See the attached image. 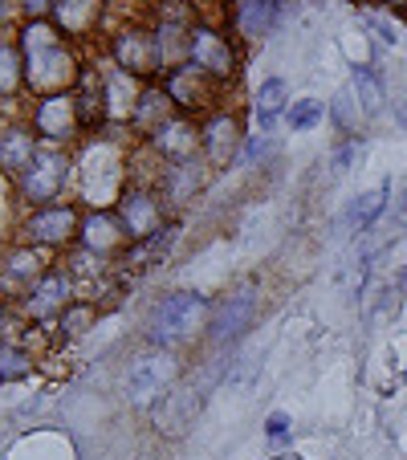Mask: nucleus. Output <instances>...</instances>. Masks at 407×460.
<instances>
[{
	"instance_id": "nucleus-1",
	"label": "nucleus",
	"mask_w": 407,
	"mask_h": 460,
	"mask_svg": "<svg viewBox=\"0 0 407 460\" xmlns=\"http://www.w3.org/2000/svg\"><path fill=\"white\" fill-rule=\"evenodd\" d=\"M17 41L25 49V82L37 98L70 94L82 78V61L74 53L70 37L53 21H21Z\"/></svg>"
},
{
	"instance_id": "nucleus-2",
	"label": "nucleus",
	"mask_w": 407,
	"mask_h": 460,
	"mask_svg": "<svg viewBox=\"0 0 407 460\" xmlns=\"http://www.w3.org/2000/svg\"><path fill=\"white\" fill-rule=\"evenodd\" d=\"M212 310L217 305L199 289H172L164 294L155 305L147 310V347H164V350H180L188 342H196L199 334L208 331Z\"/></svg>"
},
{
	"instance_id": "nucleus-3",
	"label": "nucleus",
	"mask_w": 407,
	"mask_h": 460,
	"mask_svg": "<svg viewBox=\"0 0 407 460\" xmlns=\"http://www.w3.org/2000/svg\"><path fill=\"white\" fill-rule=\"evenodd\" d=\"M183 383V363L180 350H164V347H147L127 363L122 375V395L135 411H151L164 395H172V387Z\"/></svg>"
},
{
	"instance_id": "nucleus-4",
	"label": "nucleus",
	"mask_w": 407,
	"mask_h": 460,
	"mask_svg": "<svg viewBox=\"0 0 407 460\" xmlns=\"http://www.w3.org/2000/svg\"><path fill=\"white\" fill-rule=\"evenodd\" d=\"M74 175V159L70 147H58V143H41L33 155V164L25 167V175L17 180L21 200L29 208H41V204H58L66 196V183Z\"/></svg>"
},
{
	"instance_id": "nucleus-5",
	"label": "nucleus",
	"mask_w": 407,
	"mask_h": 460,
	"mask_svg": "<svg viewBox=\"0 0 407 460\" xmlns=\"http://www.w3.org/2000/svg\"><path fill=\"white\" fill-rule=\"evenodd\" d=\"M82 220L86 217L74 200L41 204V208H29V217L21 220V241L33 249H78Z\"/></svg>"
},
{
	"instance_id": "nucleus-6",
	"label": "nucleus",
	"mask_w": 407,
	"mask_h": 460,
	"mask_svg": "<svg viewBox=\"0 0 407 460\" xmlns=\"http://www.w3.org/2000/svg\"><path fill=\"white\" fill-rule=\"evenodd\" d=\"M159 86L167 90V98L175 102V111L188 114V119H208L212 111H220V82L208 78L204 70H196L191 61H183V66H175V70H167L164 78H159Z\"/></svg>"
},
{
	"instance_id": "nucleus-7",
	"label": "nucleus",
	"mask_w": 407,
	"mask_h": 460,
	"mask_svg": "<svg viewBox=\"0 0 407 460\" xmlns=\"http://www.w3.org/2000/svg\"><path fill=\"white\" fill-rule=\"evenodd\" d=\"M111 61L119 66L122 74H130L135 82H155L164 78V66H159V41H155V29L147 25H127L111 37Z\"/></svg>"
},
{
	"instance_id": "nucleus-8",
	"label": "nucleus",
	"mask_w": 407,
	"mask_h": 460,
	"mask_svg": "<svg viewBox=\"0 0 407 460\" xmlns=\"http://www.w3.org/2000/svg\"><path fill=\"white\" fill-rule=\"evenodd\" d=\"M188 61L196 70L208 74V78H217L220 86H228V82L241 74V53H236V45L228 41V33H220V29L208 25V21H196V25H191Z\"/></svg>"
},
{
	"instance_id": "nucleus-9",
	"label": "nucleus",
	"mask_w": 407,
	"mask_h": 460,
	"mask_svg": "<svg viewBox=\"0 0 407 460\" xmlns=\"http://www.w3.org/2000/svg\"><path fill=\"white\" fill-rule=\"evenodd\" d=\"M74 297H78L74 273L66 270V265H49V270L41 273V281L21 297V310H25V318L37 322V326H58V318L70 310Z\"/></svg>"
},
{
	"instance_id": "nucleus-10",
	"label": "nucleus",
	"mask_w": 407,
	"mask_h": 460,
	"mask_svg": "<svg viewBox=\"0 0 407 460\" xmlns=\"http://www.w3.org/2000/svg\"><path fill=\"white\" fill-rule=\"evenodd\" d=\"M114 212H119V220H122V228H127L130 241H143V236L159 233V228L167 225V204H164V196H159L155 183H135L130 180L127 188H122Z\"/></svg>"
},
{
	"instance_id": "nucleus-11",
	"label": "nucleus",
	"mask_w": 407,
	"mask_h": 460,
	"mask_svg": "<svg viewBox=\"0 0 407 460\" xmlns=\"http://www.w3.org/2000/svg\"><path fill=\"white\" fill-rule=\"evenodd\" d=\"M244 147V119L236 111H212L208 119H199V155L208 159L212 172H225Z\"/></svg>"
},
{
	"instance_id": "nucleus-12",
	"label": "nucleus",
	"mask_w": 407,
	"mask_h": 460,
	"mask_svg": "<svg viewBox=\"0 0 407 460\" xmlns=\"http://www.w3.org/2000/svg\"><path fill=\"white\" fill-rule=\"evenodd\" d=\"M37 139L41 143H58V147H70L74 139L82 135V122H78V106H74V94H49V98H37L33 114Z\"/></svg>"
},
{
	"instance_id": "nucleus-13",
	"label": "nucleus",
	"mask_w": 407,
	"mask_h": 460,
	"mask_svg": "<svg viewBox=\"0 0 407 460\" xmlns=\"http://www.w3.org/2000/svg\"><path fill=\"white\" fill-rule=\"evenodd\" d=\"M74 106H78L82 135H98L111 122V90H106V70L102 66H82L78 86L70 90Z\"/></svg>"
},
{
	"instance_id": "nucleus-14",
	"label": "nucleus",
	"mask_w": 407,
	"mask_h": 460,
	"mask_svg": "<svg viewBox=\"0 0 407 460\" xmlns=\"http://www.w3.org/2000/svg\"><path fill=\"white\" fill-rule=\"evenodd\" d=\"M208 159L196 155V159H180V164H164V172H159L155 188L159 196H164L167 208H183L188 200H196L199 191L208 188Z\"/></svg>"
},
{
	"instance_id": "nucleus-15",
	"label": "nucleus",
	"mask_w": 407,
	"mask_h": 460,
	"mask_svg": "<svg viewBox=\"0 0 407 460\" xmlns=\"http://www.w3.org/2000/svg\"><path fill=\"white\" fill-rule=\"evenodd\" d=\"M49 270L41 257V249L33 244H13V249L0 252V297H25L29 289L41 281V273Z\"/></svg>"
},
{
	"instance_id": "nucleus-16",
	"label": "nucleus",
	"mask_w": 407,
	"mask_h": 460,
	"mask_svg": "<svg viewBox=\"0 0 407 460\" xmlns=\"http://www.w3.org/2000/svg\"><path fill=\"white\" fill-rule=\"evenodd\" d=\"M199 408H204V395H199L196 387H172V395H164V400L155 403V408L147 411L151 416V428H155L159 436H183L191 424H196V416H199Z\"/></svg>"
},
{
	"instance_id": "nucleus-17",
	"label": "nucleus",
	"mask_w": 407,
	"mask_h": 460,
	"mask_svg": "<svg viewBox=\"0 0 407 460\" xmlns=\"http://www.w3.org/2000/svg\"><path fill=\"white\" fill-rule=\"evenodd\" d=\"M175 241H180V220H167L159 233L143 236V241H130L127 249H122V257L114 261V273H119V278H135V273H147L151 265H159V261L172 252Z\"/></svg>"
},
{
	"instance_id": "nucleus-18",
	"label": "nucleus",
	"mask_w": 407,
	"mask_h": 460,
	"mask_svg": "<svg viewBox=\"0 0 407 460\" xmlns=\"http://www.w3.org/2000/svg\"><path fill=\"white\" fill-rule=\"evenodd\" d=\"M252 314H257V297H252V289L249 286L236 289L225 305L212 310V322H208L212 347H233V342L252 326Z\"/></svg>"
},
{
	"instance_id": "nucleus-19",
	"label": "nucleus",
	"mask_w": 407,
	"mask_h": 460,
	"mask_svg": "<svg viewBox=\"0 0 407 460\" xmlns=\"http://www.w3.org/2000/svg\"><path fill=\"white\" fill-rule=\"evenodd\" d=\"M78 244L90 252H98V257H106V261H119L122 249L130 244V236H127V228H122V220L114 208H94L86 220H82Z\"/></svg>"
},
{
	"instance_id": "nucleus-20",
	"label": "nucleus",
	"mask_w": 407,
	"mask_h": 460,
	"mask_svg": "<svg viewBox=\"0 0 407 460\" xmlns=\"http://www.w3.org/2000/svg\"><path fill=\"white\" fill-rule=\"evenodd\" d=\"M175 114H180V111H175V102L167 98V90L159 86V82H147V86H143V94H139V102H135V111H130L127 127L135 130L143 143H151L159 130L175 119Z\"/></svg>"
},
{
	"instance_id": "nucleus-21",
	"label": "nucleus",
	"mask_w": 407,
	"mask_h": 460,
	"mask_svg": "<svg viewBox=\"0 0 407 460\" xmlns=\"http://www.w3.org/2000/svg\"><path fill=\"white\" fill-rule=\"evenodd\" d=\"M151 151H155L164 164H180V159H196L199 155V122L188 119V114H175L155 139H151Z\"/></svg>"
},
{
	"instance_id": "nucleus-22",
	"label": "nucleus",
	"mask_w": 407,
	"mask_h": 460,
	"mask_svg": "<svg viewBox=\"0 0 407 460\" xmlns=\"http://www.w3.org/2000/svg\"><path fill=\"white\" fill-rule=\"evenodd\" d=\"M37 147H41V139H37L33 122H13V127H4L0 130V172L21 180L25 167L33 164Z\"/></svg>"
},
{
	"instance_id": "nucleus-23",
	"label": "nucleus",
	"mask_w": 407,
	"mask_h": 460,
	"mask_svg": "<svg viewBox=\"0 0 407 460\" xmlns=\"http://www.w3.org/2000/svg\"><path fill=\"white\" fill-rule=\"evenodd\" d=\"M102 4L106 0H53V25L66 37H94L102 25Z\"/></svg>"
},
{
	"instance_id": "nucleus-24",
	"label": "nucleus",
	"mask_w": 407,
	"mask_h": 460,
	"mask_svg": "<svg viewBox=\"0 0 407 460\" xmlns=\"http://www.w3.org/2000/svg\"><path fill=\"white\" fill-rule=\"evenodd\" d=\"M286 17V0H241L236 4V29L244 41H265Z\"/></svg>"
},
{
	"instance_id": "nucleus-25",
	"label": "nucleus",
	"mask_w": 407,
	"mask_h": 460,
	"mask_svg": "<svg viewBox=\"0 0 407 460\" xmlns=\"http://www.w3.org/2000/svg\"><path fill=\"white\" fill-rule=\"evenodd\" d=\"M289 111V86L286 78H265L257 86V94H252V122H257L261 135H269V130L278 127V119Z\"/></svg>"
},
{
	"instance_id": "nucleus-26",
	"label": "nucleus",
	"mask_w": 407,
	"mask_h": 460,
	"mask_svg": "<svg viewBox=\"0 0 407 460\" xmlns=\"http://www.w3.org/2000/svg\"><path fill=\"white\" fill-rule=\"evenodd\" d=\"M21 90H29L25 49H21L17 37H0V102H13Z\"/></svg>"
},
{
	"instance_id": "nucleus-27",
	"label": "nucleus",
	"mask_w": 407,
	"mask_h": 460,
	"mask_svg": "<svg viewBox=\"0 0 407 460\" xmlns=\"http://www.w3.org/2000/svg\"><path fill=\"white\" fill-rule=\"evenodd\" d=\"M98 314H102V305H98L94 297H74L70 310L58 318V334H61V339H82V334L94 331Z\"/></svg>"
},
{
	"instance_id": "nucleus-28",
	"label": "nucleus",
	"mask_w": 407,
	"mask_h": 460,
	"mask_svg": "<svg viewBox=\"0 0 407 460\" xmlns=\"http://www.w3.org/2000/svg\"><path fill=\"white\" fill-rule=\"evenodd\" d=\"M387 196H391V183H379V188H371V191H358L355 196V204H350V212H347V225L350 228H371L375 220L383 217V208H387Z\"/></svg>"
},
{
	"instance_id": "nucleus-29",
	"label": "nucleus",
	"mask_w": 407,
	"mask_h": 460,
	"mask_svg": "<svg viewBox=\"0 0 407 460\" xmlns=\"http://www.w3.org/2000/svg\"><path fill=\"white\" fill-rule=\"evenodd\" d=\"M37 355L17 339H0V383H17L25 375H33Z\"/></svg>"
},
{
	"instance_id": "nucleus-30",
	"label": "nucleus",
	"mask_w": 407,
	"mask_h": 460,
	"mask_svg": "<svg viewBox=\"0 0 407 460\" xmlns=\"http://www.w3.org/2000/svg\"><path fill=\"white\" fill-rule=\"evenodd\" d=\"M350 90L358 94V102H363V114H367V119L383 111V86H379V78H375L367 66H358V70H355V78H350Z\"/></svg>"
},
{
	"instance_id": "nucleus-31",
	"label": "nucleus",
	"mask_w": 407,
	"mask_h": 460,
	"mask_svg": "<svg viewBox=\"0 0 407 460\" xmlns=\"http://www.w3.org/2000/svg\"><path fill=\"white\" fill-rule=\"evenodd\" d=\"M155 25L191 29L196 25V0H155Z\"/></svg>"
},
{
	"instance_id": "nucleus-32",
	"label": "nucleus",
	"mask_w": 407,
	"mask_h": 460,
	"mask_svg": "<svg viewBox=\"0 0 407 460\" xmlns=\"http://www.w3.org/2000/svg\"><path fill=\"white\" fill-rule=\"evenodd\" d=\"M322 119H326V106H322L318 98H297V102H289V111H286V122L294 130H314Z\"/></svg>"
},
{
	"instance_id": "nucleus-33",
	"label": "nucleus",
	"mask_w": 407,
	"mask_h": 460,
	"mask_svg": "<svg viewBox=\"0 0 407 460\" xmlns=\"http://www.w3.org/2000/svg\"><path fill=\"white\" fill-rule=\"evenodd\" d=\"M21 13H25V21H49L53 13V0H17Z\"/></svg>"
},
{
	"instance_id": "nucleus-34",
	"label": "nucleus",
	"mask_w": 407,
	"mask_h": 460,
	"mask_svg": "<svg viewBox=\"0 0 407 460\" xmlns=\"http://www.w3.org/2000/svg\"><path fill=\"white\" fill-rule=\"evenodd\" d=\"M367 25H371V29H379V37H383V41H387V45H395V41H399V29L391 25V21L375 17V13H367Z\"/></svg>"
},
{
	"instance_id": "nucleus-35",
	"label": "nucleus",
	"mask_w": 407,
	"mask_h": 460,
	"mask_svg": "<svg viewBox=\"0 0 407 460\" xmlns=\"http://www.w3.org/2000/svg\"><path fill=\"white\" fill-rule=\"evenodd\" d=\"M265 151H269V135H261V130H257V135L249 139V147H244V159H249V164H257Z\"/></svg>"
},
{
	"instance_id": "nucleus-36",
	"label": "nucleus",
	"mask_w": 407,
	"mask_h": 460,
	"mask_svg": "<svg viewBox=\"0 0 407 460\" xmlns=\"http://www.w3.org/2000/svg\"><path fill=\"white\" fill-rule=\"evenodd\" d=\"M265 432L273 436V440H281V436L289 432V416H286V411H273V416H269V424H265Z\"/></svg>"
},
{
	"instance_id": "nucleus-37",
	"label": "nucleus",
	"mask_w": 407,
	"mask_h": 460,
	"mask_svg": "<svg viewBox=\"0 0 407 460\" xmlns=\"http://www.w3.org/2000/svg\"><path fill=\"white\" fill-rule=\"evenodd\" d=\"M17 9H21L17 0H0V29L9 25V21H13V13H17Z\"/></svg>"
},
{
	"instance_id": "nucleus-38",
	"label": "nucleus",
	"mask_w": 407,
	"mask_h": 460,
	"mask_svg": "<svg viewBox=\"0 0 407 460\" xmlns=\"http://www.w3.org/2000/svg\"><path fill=\"white\" fill-rule=\"evenodd\" d=\"M383 4H387V9H395V13L407 9V0H383Z\"/></svg>"
},
{
	"instance_id": "nucleus-39",
	"label": "nucleus",
	"mask_w": 407,
	"mask_h": 460,
	"mask_svg": "<svg viewBox=\"0 0 407 460\" xmlns=\"http://www.w3.org/2000/svg\"><path fill=\"white\" fill-rule=\"evenodd\" d=\"M395 114H399V122L407 127V102H399V106H395Z\"/></svg>"
},
{
	"instance_id": "nucleus-40",
	"label": "nucleus",
	"mask_w": 407,
	"mask_h": 460,
	"mask_svg": "<svg viewBox=\"0 0 407 460\" xmlns=\"http://www.w3.org/2000/svg\"><path fill=\"white\" fill-rule=\"evenodd\" d=\"M399 17H403V25H407V9H403V13H399Z\"/></svg>"
},
{
	"instance_id": "nucleus-41",
	"label": "nucleus",
	"mask_w": 407,
	"mask_h": 460,
	"mask_svg": "<svg viewBox=\"0 0 407 460\" xmlns=\"http://www.w3.org/2000/svg\"><path fill=\"white\" fill-rule=\"evenodd\" d=\"M0 314H4V297H0Z\"/></svg>"
},
{
	"instance_id": "nucleus-42",
	"label": "nucleus",
	"mask_w": 407,
	"mask_h": 460,
	"mask_svg": "<svg viewBox=\"0 0 407 460\" xmlns=\"http://www.w3.org/2000/svg\"><path fill=\"white\" fill-rule=\"evenodd\" d=\"M0 460H4V456H0Z\"/></svg>"
}]
</instances>
